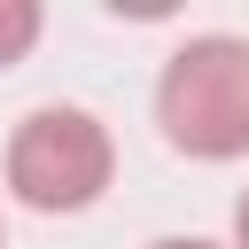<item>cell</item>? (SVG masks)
<instances>
[{
	"label": "cell",
	"instance_id": "3",
	"mask_svg": "<svg viewBox=\"0 0 249 249\" xmlns=\"http://www.w3.org/2000/svg\"><path fill=\"white\" fill-rule=\"evenodd\" d=\"M39 39V8L31 0H0V62H23Z\"/></svg>",
	"mask_w": 249,
	"mask_h": 249
},
{
	"label": "cell",
	"instance_id": "1",
	"mask_svg": "<svg viewBox=\"0 0 249 249\" xmlns=\"http://www.w3.org/2000/svg\"><path fill=\"white\" fill-rule=\"evenodd\" d=\"M156 124L187 156H241L249 148V39H187L163 62Z\"/></svg>",
	"mask_w": 249,
	"mask_h": 249
},
{
	"label": "cell",
	"instance_id": "2",
	"mask_svg": "<svg viewBox=\"0 0 249 249\" xmlns=\"http://www.w3.org/2000/svg\"><path fill=\"white\" fill-rule=\"evenodd\" d=\"M109 163L117 148L86 109H31L8 140V187L31 210H86L109 187Z\"/></svg>",
	"mask_w": 249,
	"mask_h": 249
},
{
	"label": "cell",
	"instance_id": "4",
	"mask_svg": "<svg viewBox=\"0 0 249 249\" xmlns=\"http://www.w3.org/2000/svg\"><path fill=\"white\" fill-rule=\"evenodd\" d=\"M233 241H241V249H249V195H241V202H233Z\"/></svg>",
	"mask_w": 249,
	"mask_h": 249
},
{
	"label": "cell",
	"instance_id": "5",
	"mask_svg": "<svg viewBox=\"0 0 249 249\" xmlns=\"http://www.w3.org/2000/svg\"><path fill=\"white\" fill-rule=\"evenodd\" d=\"M148 249H218V241H148Z\"/></svg>",
	"mask_w": 249,
	"mask_h": 249
}]
</instances>
